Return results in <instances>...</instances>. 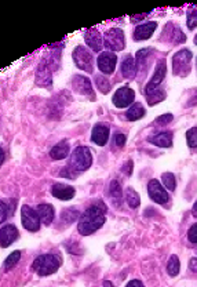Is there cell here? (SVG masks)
Wrapping results in <instances>:
<instances>
[{
	"mask_svg": "<svg viewBox=\"0 0 197 287\" xmlns=\"http://www.w3.org/2000/svg\"><path fill=\"white\" fill-rule=\"evenodd\" d=\"M105 213H106V208L102 203H95L89 208H86L79 220V225H77L79 233L83 236H89L97 232L99 228L105 224Z\"/></svg>",
	"mask_w": 197,
	"mask_h": 287,
	"instance_id": "cell-1",
	"label": "cell"
},
{
	"mask_svg": "<svg viewBox=\"0 0 197 287\" xmlns=\"http://www.w3.org/2000/svg\"><path fill=\"white\" fill-rule=\"evenodd\" d=\"M92 164V153L87 146H77L73 149L71 155V164H69V170L76 174L80 171H86L90 169V166Z\"/></svg>",
	"mask_w": 197,
	"mask_h": 287,
	"instance_id": "cell-2",
	"label": "cell"
},
{
	"mask_svg": "<svg viewBox=\"0 0 197 287\" xmlns=\"http://www.w3.org/2000/svg\"><path fill=\"white\" fill-rule=\"evenodd\" d=\"M60 265H61V260L55 254H42L33 261L32 268L39 276H48L55 273Z\"/></svg>",
	"mask_w": 197,
	"mask_h": 287,
	"instance_id": "cell-3",
	"label": "cell"
},
{
	"mask_svg": "<svg viewBox=\"0 0 197 287\" xmlns=\"http://www.w3.org/2000/svg\"><path fill=\"white\" fill-rule=\"evenodd\" d=\"M102 39H104V46L109 48L112 53L113 51H121L125 47L124 32L119 28L107 29Z\"/></svg>",
	"mask_w": 197,
	"mask_h": 287,
	"instance_id": "cell-4",
	"label": "cell"
},
{
	"mask_svg": "<svg viewBox=\"0 0 197 287\" xmlns=\"http://www.w3.org/2000/svg\"><path fill=\"white\" fill-rule=\"evenodd\" d=\"M72 57H73V61L76 64V66L84 72H91L94 71V58L90 53L89 50L84 47V46H77L75 47L73 53H72Z\"/></svg>",
	"mask_w": 197,
	"mask_h": 287,
	"instance_id": "cell-5",
	"label": "cell"
},
{
	"mask_svg": "<svg viewBox=\"0 0 197 287\" xmlns=\"http://www.w3.org/2000/svg\"><path fill=\"white\" fill-rule=\"evenodd\" d=\"M190 61H192V53L186 48H182L178 53H175L174 58H172L174 75L186 76L190 72Z\"/></svg>",
	"mask_w": 197,
	"mask_h": 287,
	"instance_id": "cell-6",
	"label": "cell"
},
{
	"mask_svg": "<svg viewBox=\"0 0 197 287\" xmlns=\"http://www.w3.org/2000/svg\"><path fill=\"white\" fill-rule=\"evenodd\" d=\"M21 221H22L24 228L30 231V232H37L40 229V220H39V215L36 213V210L27 206V205L22 206V208H21Z\"/></svg>",
	"mask_w": 197,
	"mask_h": 287,
	"instance_id": "cell-7",
	"label": "cell"
},
{
	"mask_svg": "<svg viewBox=\"0 0 197 287\" xmlns=\"http://www.w3.org/2000/svg\"><path fill=\"white\" fill-rule=\"evenodd\" d=\"M166 73H167V63H166V60H160V61L157 63V65H156V69H154V73H153V78L151 79V81L146 84V87H145V94H146V96L151 94L154 90L160 89L161 81L164 80Z\"/></svg>",
	"mask_w": 197,
	"mask_h": 287,
	"instance_id": "cell-8",
	"label": "cell"
},
{
	"mask_svg": "<svg viewBox=\"0 0 197 287\" xmlns=\"http://www.w3.org/2000/svg\"><path fill=\"white\" fill-rule=\"evenodd\" d=\"M135 99L134 90L130 89L128 86H121L116 90V93L113 94V104L117 108H127L133 105Z\"/></svg>",
	"mask_w": 197,
	"mask_h": 287,
	"instance_id": "cell-9",
	"label": "cell"
},
{
	"mask_svg": "<svg viewBox=\"0 0 197 287\" xmlns=\"http://www.w3.org/2000/svg\"><path fill=\"white\" fill-rule=\"evenodd\" d=\"M148 193L149 197L153 202L159 203V205H166L170 200V195L166 189L163 188L160 182L157 179H151L148 184Z\"/></svg>",
	"mask_w": 197,
	"mask_h": 287,
	"instance_id": "cell-10",
	"label": "cell"
},
{
	"mask_svg": "<svg viewBox=\"0 0 197 287\" xmlns=\"http://www.w3.org/2000/svg\"><path fill=\"white\" fill-rule=\"evenodd\" d=\"M98 68L99 71L105 75H112L115 69H116V64H117V57L116 54L112 53V51H104L98 55Z\"/></svg>",
	"mask_w": 197,
	"mask_h": 287,
	"instance_id": "cell-11",
	"label": "cell"
},
{
	"mask_svg": "<svg viewBox=\"0 0 197 287\" xmlns=\"http://www.w3.org/2000/svg\"><path fill=\"white\" fill-rule=\"evenodd\" d=\"M72 87L76 93H79L81 96H91L94 98V91H92V86L89 78L81 76V75H76L72 79Z\"/></svg>",
	"mask_w": 197,
	"mask_h": 287,
	"instance_id": "cell-12",
	"label": "cell"
},
{
	"mask_svg": "<svg viewBox=\"0 0 197 287\" xmlns=\"http://www.w3.org/2000/svg\"><path fill=\"white\" fill-rule=\"evenodd\" d=\"M84 40H86V45L89 46L90 48L95 53H99L104 47V39H102V35L99 33L97 29H89L86 31L84 33Z\"/></svg>",
	"mask_w": 197,
	"mask_h": 287,
	"instance_id": "cell-13",
	"label": "cell"
},
{
	"mask_svg": "<svg viewBox=\"0 0 197 287\" xmlns=\"http://www.w3.org/2000/svg\"><path fill=\"white\" fill-rule=\"evenodd\" d=\"M18 239V229L14 225H4L0 229V247L6 249Z\"/></svg>",
	"mask_w": 197,
	"mask_h": 287,
	"instance_id": "cell-14",
	"label": "cell"
},
{
	"mask_svg": "<svg viewBox=\"0 0 197 287\" xmlns=\"http://www.w3.org/2000/svg\"><path fill=\"white\" fill-rule=\"evenodd\" d=\"M156 28H157V22H154V21H149V22L141 24V25H138V27L135 28L133 37H134V40H136V42L146 40V39H149L153 35V32L156 31Z\"/></svg>",
	"mask_w": 197,
	"mask_h": 287,
	"instance_id": "cell-15",
	"label": "cell"
},
{
	"mask_svg": "<svg viewBox=\"0 0 197 287\" xmlns=\"http://www.w3.org/2000/svg\"><path fill=\"white\" fill-rule=\"evenodd\" d=\"M51 193L54 197L60 199V200H71L75 196V188H72L69 185H63V184H54L51 188Z\"/></svg>",
	"mask_w": 197,
	"mask_h": 287,
	"instance_id": "cell-16",
	"label": "cell"
},
{
	"mask_svg": "<svg viewBox=\"0 0 197 287\" xmlns=\"http://www.w3.org/2000/svg\"><path fill=\"white\" fill-rule=\"evenodd\" d=\"M109 133L110 131H109V128H107L106 126L97 125L92 128L91 140H92V143H95L99 146H104L107 143V140H109Z\"/></svg>",
	"mask_w": 197,
	"mask_h": 287,
	"instance_id": "cell-17",
	"label": "cell"
},
{
	"mask_svg": "<svg viewBox=\"0 0 197 287\" xmlns=\"http://www.w3.org/2000/svg\"><path fill=\"white\" fill-rule=\"evenodd\" d=\"M36 213L39 215V220L40 223H43L45 225H50L53 223L54 220V207L48 203H42L39 206L36 207Z\"/></svg>",
	"mask_w": 197,
	"mask_h": 287,
	"instance_id": "cell-18",
	"label": "cell"
},
{
	"mask_svg": "<svg viewBox=\"0 0 197 287\" xmlns=\"http://www.w3.org/2000/svg\"><path fill=\"white\" fill-rule=\"evenodd\" d=\"M148 141L160 148H170L172 145V133L171 131H161L148 138Z\"/></svg>",
	"mask_w": 197,
	"mask_h": 287,
	"instance_id": "cell-19",
	"label": "cell"
},
{
	"mask_svg": "<svg viewBox=\"0 0 197 287\" xmlns=\"http://www.w3.org/2000/svg\"><path fill=\"white\" fill-rule=\"evenodd\" d=\"M68 155H69V144L66 141H61L60 144H57L50 151V156L54 160H62L65 158H68Z\"/></svg>",
	"mask_w": 197,
	"mask_h": 287,
	"instance_id": "cell-20",
	"label": "cell"
},
{
	"mask_svg": "<svg viewBox=\"0 0 197 287\" xmlns=\"http://www.w3.org/2000/svg\"><path fill=\"white\" fill-rule=\"evenodd\" d=\"M121 73L125 79H133L136 73V65H135V60L131 55H127L123 63H121Z\"/></svg>",
	"mask_w": 197,
	"mask_h": 287,
	"instance_id": "cell-21",
	"label": "cell"
},
{
	"mask_svg": "<svg viewBox=\"0 0 197 287\" xmlns=\"http://www.w3.org/2000/svg\"><path fill=\"white\" fill-rule=\"evenodd\" d=\"M143 116H145V109H143L142 104H139V102L133 104L131 107L128 108V111L125 112V117H127L130 122L139 120V119Z\"/></svg>",
	"mask_w": 197,
	"mask_h": 287,
	"instance_id": "cell-22",
	"label": "cell"
},
{
	"mask_svg": "<svg viewBox=\"0 0 197 287\" xmlns=\"http://www.w3.org/2000/svg\"><path fill=\"white\" fill-rule=\"evenodd\" d=\"M152 53L151 48H142L139 50L136 55H135V65H136V71H142L145 68V72H146V65H148V61H149V54Z\"/></svg>",
	"mask_w": 197,
	"mask_h": 287,
	"instance_id": "cell-23",
	"label": "cell"
},
{
	"mask_svg": "<svg viewBox=\"0 0 197 287\" xmlns=\"http://www.w3.org/2000/svg\"><path fill=\"white\" fill-rule=\"evenodd\" d=\"M40 79H45V86L51 84V72L47 64H40L37 68V81H40Z\"/></svg>",
	"mask_w": 197,
	"mask_h": 287,
	"instance_id": "cell-24",
	"label": "cell"
},
{
	"mask_svg": "<svg viewBox=\"0 0 197 287\" xmlns=\"http://www.w3.org/2000/svg\"><path fill=\"white\" fill-rule=\"evenodd\" d=\"M125 200L128 203V206L131 208H136V207L141 205V199H139V195L135 192L133 188H127L125 189Z\"/></svg>",
	"mask_w": 197,
	"mask_h": 287,
	"instance_id": "cell-25",
	"label": "cell"
},
{
	"mask_svg": "<svg viewBox=\"0 0 197 287\" xmlns=\"http://www.w3.org/2000/svg\"><path fill=\"white\" fill-rule=\"evenodd\" d=\"M179 271H181V262H179V258L175 254H172L170 257V260H168V262H167V272H168L170 276H177L179 273Z\"/></svg>",
	"mask_w": 197,
	"mask_h": 287,
	"instance_id": "cell-26",
	"label": "cell"
},
{
	"mask_svg": "<svg viewBox=\"0 0 197 287\" xmlns=\"http://www.w3.org/2000/svg\"><path fill=\"white\" fill-rule=\"evenodd\" d=\"M79 218V211L76 210V207H71V208H63L62 214H61V220L65 224H72L73 221H76Z\"/></svg>",
	"mask_w": 197,
	"mask_h": 287,
	"instance_id": "cell-27",
	"label": "cell"
},
{
	"mask_svg": "<svg viewBox=\"0 0 197 287\" xmlns=\"http://www.w3.org/2000/svg\"><path fill=\"white\" fill-rule=\"evenodd\" d=\"M109 193H110V196L113 197L115 200H121V199H123V189H121V187H120L119 181H116V179L110 181V185H109Z\"/></svg>",
	"mask_w": 197,
	"mask_h": 287,
	"instance_id": "cell-28",
	"label": "cell"
},
{
	"mask_svg": "<svg viewBox=\"0 0 197 287\" xmlns=\"http://www.w3.org/2000/svg\"><path fill=\"white\" fill-rule=\"evenodd\" d=\"M146 98H148V104L149 105H154V104H157V102H160V101L166 98V91L163 89L154 90L151 94L146 96Z\"/></svg>",
	"mask_w": 197,
	"mask_h": 287,
	"instance_id": "cell-29",
	"label": "cell"
},
{
	"mask_svg": "<svg viewBox=\"0 0 197 287\" xmlns=\"http://www.w3.org/2000/svg\"><path fill=\"white\" fill-rule=\"evenodd\" d=\"M161 179H163V188L168 189V191H175V187H177V181H175V177L172 173H164L161 175Z\"/></svg>",
	"mask_w": 197,
	"mask_h": 287,
	"instance_id": "cell-30",
	"label": "cell"
},
{
	"mask_svg": "<svg viewBox=\"0 0 197 287\" xmlns=\"http://www.w3.org/2000/svg\"><path fill=\"white\" fill-rule=\"evenodd\" d=\"M95 83H97V87L99 89V91L102 93V94H107L109 93V90H110V83H109V79L105 78V76H95Z\"/></svg>",
	"mask_w": 197,
	"mask_h": 287,
	"instance_id": "cell-31",
	"label": "cell"
},
{
	"mask_svg": "<svg viewBox=\"0 0 197 287\" xmlns=\"http://www.w3.org/2000/svg\"><path fill=\"white\" fill-rule=\"evenodd\" d=\"M19 258H21V251H13L9 257L6 258V261H4V269H6V271H10L14 265H17Z\"/></svg>",
	"mask_w": 197,
	"mask_h": 287,
	"instance_id": "cell-32",
	"label": "cell"
},
{
	"mask_svg": "<svg viewBox=\"0 0 197 287\" xmlns=\"http://www.w3.org/2000/svg\"><path fill=\"white\" fill-rule=\"evenodd\" d=\"M9 210L10 208L7 202H4V200L0 199V224L4 223V221L7 220V217H9Z\"/></svg>",
	"mask_w": 197,
	"mask_h": 287,
	"instance_id": "cell-33",
	"label": "cell"
},
{
	"mask_svg": "<svg viewBox=\"0 0 197 287\" xmlns=\"http://www.w3.org/2000/svg\"><path fill=\"white\" fill-rule=\"evenodd\" d=\"M186 138H188V144L190 148H196V127H192L186 133Z\"/></svg>",
	"mask_w": 197,
	"mask_h": 287,
	"instance_id": "cell-34",
	"label": "cell"
},
{
	"mask_svg": "<svg viewBox=\"0 0 197 287\" xmlns=\"http://www.w3.org/2000/svg\"><path fill=\"white\" fill-rule=\"evenodd\" d=\"M196 22H197L196 9H193L192 11H189V13H188V27H189V29H195V28H196Z\"/></svg>",
	"mask_w": 197,
	"mask_h": 287,
	"instance_id": "cell-35",
	"label": "cell"
},
{
	"mask_svg": "<svg viewBox=\"0 0 197 287\" xmlns=\"http://www.w3.org/2000/svg\"><path fill=\"white\" fill-rule=\"evenodd\" d=\"M172 119H174V116H172L171 113H167V115H161V116H159L157 119H156V125H159V126L168 125V123H171V122H172Z\"/></svg>",
	"mask_w": 197,
	"mask_h": 287,
	"instance_id": "cell-36",
	"label": "cell"
},
{
	"mask_svg": "<svg viewBox=\"0 0 197 287\" xmlns=\"http://www.w3.org/2000/svg\"><path fill=\"white\" fill-rule=\"evenodd\" d=\"M196 228H197L196 224H193L192 226H190V229H189V232H188V238L192 244H196Z\"/></svg>",
	"mask_w": 197,
	"mask_h": 287,
	"instance_id": "cell-37",
	"label": "cell"
},
{
	"mask_svg": "<svg viewBox=\"0 0 197 287\" xmlns=\"http://www.w3.org/2000/svg\"><path fill=\"white\" fill-rule=\"evenodd\" d=\"M115 144L117 146H124L125 144V135L124 134H115Z\"/></svg>",
	"mask_w": 197,
	"mask_h": 287,
	"instance_id": "cell-38",
	"label": "cell"
},
{
	"mask_svg": "<svg viewBox=\"0 0 197 287\" xmlns=\"http://www.w3.org/2000/svg\"><path fill=\"white\" fill-rule=\"evenodd\" d=\"M125 287H143V285H142V282H141V280H136V279H134V280L128 282Z\"/></svg>",
	"mask_w": 197,
	"mask_h": 287,
	"instance_id": "cell-39",
	"label": "cell"
},
{
	"mask_svg": "<svg viewBox=\"0 0 197 287\" xmlns=\"http://www.w3.org/2000/svg\"><path fill=\"white\" fill-rule=\"evenodd\" d=\"M190 268L193 269V272H196V258H195V257L190 261Z\"/></svg>",
	"mask_w": 197,
	"mask_h": 287,
	"instance_id": "cell-40",
	"label": "cell"
},
{
	"mask_svg": "<svg viewBox=\"0 0 197 287\" xmlns=\"http://www.w3.org/2000/svg\"><path fill=\"white\" fill-rule=\"evenodd\" d=\"M102 287H115L113 286V283H112V282H109V280H105V282H104V286Z\"/></svg>",
	"mask_w": 197,
	"mask_h": 287,
	"instance_id": "cell-41",
	"label": "cell"
},
{
	"mask_svg": "<svg viewBox=\"0 0 197 287\" xmlns=\"http://www.w3.org/2000/svg\"><path fill=\"white\" fill-rule=\"evenodd\" d=\"M3 160H4V152H3V149L0 148V164L3 163Z\"/></svg>",
	"mask_w": 197,
	"mask_h": 287,
	"instance_id": "cell-42",
	"label": "cell"
},
{
	"mask_svg": "<svg viewBox=\"0 0 197 287\" xmlns=\"http://www.w3.org/2000/svg\"><path fill=\"white\" fill-rule=\"evenodd\" d=\"M192 214H193V215H195V217H196V203L193 205V210H192Z\"/></svg>",
	"mask_w": 197,
	"mask_h": 287,
	"instance_id": "cell-43",
	"label": "cell"
}]
</instances>
